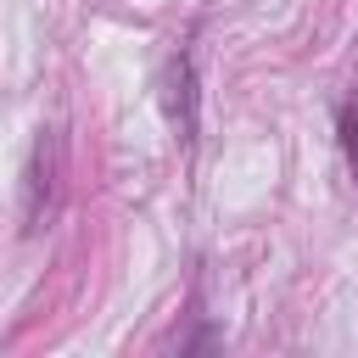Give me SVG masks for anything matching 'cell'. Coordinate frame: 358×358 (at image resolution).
<instances>
[{"mask_svg": "<svg viewBox=\"0 0 358 358\" xmlns=\"http://www.w3.org/2000/svg\"><path fill=\"white\" fill-rule=\"evenodd\" d=\"M341 145H347V162H352V173H358V106L341 112Z\"/></svg>", "mask_w": 358, "mask_h": 358, "instance_id": "1", "label": "cell"}]
</instances>
